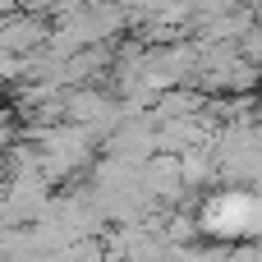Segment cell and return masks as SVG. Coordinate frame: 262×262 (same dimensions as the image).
Returning <instances> with one entry per match:
<instances>
[{
    "label": "cell",
    "mask_w": 262,
    "mask_h": 262,
    "mask_svg": "<svg viewBox=\"0 0 262 262\" xmlns=\"http://www.w3.org/2000/svg\"><path fill=\"white\" fill-rule=\"evenodd\" d=\"M41 41H51V37H46V28H41V23H32L28 14H14V18H5V23H0V51L32 55Z\"/></svg>",
    "instance_id": "cell-1"
},
{
    "label": "cell",
    "mask_w": 262,
    "mask_h": 262,
    "mask_svg": "<svg viewBox=\"0 0 262 262\" xmlns=\"http://www.w3.org/2000/svg\"><path fill=\"white\" fill-rule=\"evenodd\" d=\"M5 207H9V189L0 184V212H5Z\"/></svg>",
    "instance_id": "cell-2"
}]
</instances>
